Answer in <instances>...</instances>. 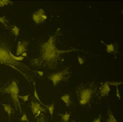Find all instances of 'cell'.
Returning a JSON list of instances; mask_svg holds the SVG:
<instances>
[{"label": "cell", "mask_w": 123, "mask_h": 122, "mask_svg": "<svg viewBox=\"0 0 123 122\" xmlns=\"http://www.w3.org/2000/svg\"><path fill=\"white\" fill-rule=\"evenodd\" d=\"M111 92V86L108 84L107 81H105V83L101 85V86L99 87V93L101 94V96L105 97V96H108L109 93Z\"/></svg>", "instance_id": "9"}, {"label": "cell", "mask_w": 123, "mask_h": 122, "mask_svg": "<svg viewBox=\"0 0 123 122\" xmlns=\"http://www.w3.org/2000/svg\"><path fill=\"white\" fill-rule=\"evenodd\" d=\"M34 98L38 101V103H40L41 104H43L41 99L39 98V96H38V93H37V89H36V87H35V86H34Z\"/></svg>", "instance_id": "20"}, {"label": "cell", "mask_w": 123, "mask_h": 122, "mask_svg": "<svg viewBox=\"0 0 123 122\" xmlns=\"http://www.w3.org/2000/svg\"><path fill=\"white\" fill-rule=\"evenodd\" d=\"M37 73L39 75H41V76H43V72L40 71V70H37Z\"/></svg>", "instance_id": "27"}, {"label": "cell", "mask_w": 123, "mask_h": 122, "mask_svg": "<svg viewBox=\"0 0 123 122\" xmlns=\"http://www.w3.org/2000/svg\"><path fill=\"white\" fill-rule=\"evenodd\" d=\"M106 122H118L117 120H116V119L115 118L112 111H111L110 109L108 110V119H107Z\"/></svg>", "instance_id": "12"}, {"label": "cell", "mask_w": 123, "mask_h": 122, "mask_svg": "<svg viewBox=\"0 0 123 122\" xmlns=\"http://www.w3.org/2000/svg\"><path fill=\"white\" fill-rule=\"evenodd\" d=\"M47 15L45 14V11L43 9H39L36 11V12L33 13L32 14V20L35 23L40 24V23H43L46 20H47Z\"/></svg>", "instance_id": "7"}, {"label": "cell", "mask_w": 123, "mask_h": 122, "mask_svg": "<svg viewBox=\"0 0 123 122\" xmlns=\"http://www.w3.org/2000/svg\"><path fill=\"white\" fill-rule=\"evenodd\" d=\"M0 92H3V93L9 94L13 103L15 104V108H19V110L21 112V105H20V103L19 101V99H20L19 98V92H20V89H19L17 81L13 80L9 85L3 87L2 89H0Z\"/></svg>", "instance_id": "3"}, {"label": "cell", "mask_w": 123, "mask_h": 122, "mask_svg": "<svg viewBox=\"0 0 123 122\" xmlns=\"http://www.w3.org/2000/svg\"><path fill=\"white\" fill-rule=\"evenodd\" d=\"M46 108H47L48 110H49L51 117H53V115H54V103H53V104H50V105H47L46 106Z\"/></svg>", "instance_id": "16"}, {"label": "cell", "mask_w": 123, "mask_h": 122, "mask_svg": "<svg viewBox=\"0 0 123 122\" xmlns=\"http://www.w3.org/2000/svg\"><path fill=\"white\" fill-rule=\"evenodd\" d=\"M28 45H29V42L27 40H21L19 42L16 48L15 56H20L23 53L26 52L28 49Z\"/></svg>", "instance_id": "8"}, {"label": "cell", "mask_w": 123, "mask_h": 122, "mask_svg": "<svg viewBox=\"0 0 123 122\" xmlns=\"http://www.w3.org/2000/svg\"><path fill=\"white\" fill-rule=\"evenodd\" d=\"M0 23H1V24H3V25H4V26L8 27L7 20H6V16H5V15H4V16L0 17Z\"/></svg>", "instance_id": "19"}, {"label": "cell", "mask_w": 123, "mask_h": 122, "mask_svg": "<svg viewBox=\"0 0 123 122\" xmlns=\"http://www.w3.org/2000/svg\"><path fill=\"white\" fill-rule=\"evenodd\" d=\"M108 84L110 86H118L119 85L122 84V81H107Z\"/></svg>", "instance_id": "18"}, {"label": "cell", "mask_w": 123, "mask_h": 122, "mask_svg": "<svg viewBox=\"0 0 123 122\" xmlns=\"http://www.w3.org/2000/svg\"><path fill=\"white\" fill-rule=\"evenodd\" d=\"M12 54L10 46L2 39H0V64L10 66L11 68L21 73L26 80H29V76H27L24 72L25 70H29V69L21 62L15 60L12 58Z\"/></svg>", "instance_id": "2"}, {"label": "cell", "mask_w": 123, "mask_h": 122, "mask_svg": "<svg viewBox=\"0 0 123 122\" xmlns=\"http://www.w3.org/2000/svg\"><path fill=\"white\" fill-rule=\"evenodd\" d=\"M13 2L9 1V0H0V7L4 8V6L9 5V4H12Z\"/></svg>", "instance_id": "17"}, {"label": "cell", "mask_w": 123, "mask_h": 122, "mask_svg": "<svg viewBox=\"0 0 123 122\" xmlns=\"http://www.w3.org/2000/svg\"><path fill=\"white\" fill-rule=\"evenodd\" d=\"M61 100L66 104V106H70L71 104V97H70L69 94H65L61 97Z\"/></svg>", "instance_id": "11"}, {"label": "cell", "mask_w": 123, "mask_h": 122, "mask_svg": "<svg viewBox=\"0 0 123 122\" xmlns=\"http://www.w3.org/2000/svg\"><path fill=\"white\" fill-rule=\"evenodd\" d=\"M116 97L118 98V99H121V95H120L119 88H118V86H116Z\"/></svg>", "instance_id": "25"}, {"label": "cell", "mask_w": 123, "mask_h": 122, "mask_svg": "<svg viewBox=\"0 0 123 122\" xmlns=\"http://www.w3.org/2000/svg\"><path fill=\"white\" fill-rule=\"evenodd\" d=\"M70 118H71V113L66 112V113L61 115V119L63 120V122H68L70 120Z\"/></svg>", "instance_id": "15"}, {"label": "cell", "mask_w": 123, "mask_h": 122, "mask_svg": "<svg viewBox=\"0 0 123 122\" xmlns=\"http://www.w3.org/2000/svg\"><path fill=\"white\" fill-rule=\"evenodd\" d=\"M37 122H47L45 120V116H44V115H40L39 117L37 118Z\"/></svg>", "instance_id": "21"}, {"label": "cell", "mask_w": 123, "mask_h": 122, "mask_svg": "<svg viewBox=\"0 0 123 122\" xmlns=\"http://www.w3.org/2000/svg\"><path fill=\"white\" fill-rule=\"evenodd\" d=\"M77 59H78V62H79L80 65H83V64H84V60H85V59H84L83 58H81L80 56H78Z\"/></svg>", "instance_id": "24"}, {"label": "cell", "mask_w": 123, "mask_h": 122, "mask_svg": "<svg viewBox=\"0 0 123 122\" xmlns=\"http://www.w3.org/2000/svg\"><path fill=\"white\" fill-rule=\"evenodd\" d=\"M3 106V108H4V111L6 112V113L8 114V116H9V120H10V116H11V114L13 113V111H14V109L11 107L9 104H2Z\"/></svg>", "instance_id": "10"}, {"label": "cell", "mask_w": 123, "mask_h": 122, "mask_svg": "<svg viewBox=\"0 0 123 122\" xmlns=\"http://www.w3.org/2000/svg\"><path fill=\"white\" fill-rule=\"evenodd\" d=\"M11 30H12V32L14 33V35H15V38H16L17 37L19 36V33H20V27H18L17 25H12V28H11Z\"/></svg>", "instance_id": "14"}, {"label": "cell", "mask_w": 123, "mask_h": 122, "mask_svg": "<svg viewBox=\"0 0 123 122\" xmlns=\"http://www.w3.org/2000/svg\"><path fill=\"white\" fill-rule=\"evenodd\" d=\"M31 112L34 115L35 118H38L39 115H41V113L45 111V109L43 107V104H41L40 103L35 101L34 99H32L31 102Z\"/></svg>", "instance_id": "6"}, {"label": "cell", "mask_w": 123, "mask_h": 122, "mask_svg": "<svg viewBox=\"0 0 123 122\" xmlns=\"http://www.w3.org/2000/svg\"><path fill=\"white\" fill-rule=\"evenodd\" d=\"M20 120H21V121L29 122V120H28V118H27V115H25V114H23V115H22L21 118H20Z\"/></svg>", "instance_id": "23"}, {"label": "cell", "mask_w": 123, "mask_h": 122, "mask_svg": "<svg viewBox=\"0 0 123 122\" xmlns=\"http://www.w3.org/2000/svg\"><path fill=\"white\" fill-rule=\"evenodd\" d=\"M20 56H22L23 58H25V57H27V54H26V52H25V53H23V54H21Z\"/></svg>", "instance_id": "28"}, {"label": "cell", "mask_w": 123, "mask_h": 122, "mask_svg": "<svg viewBox=\"0 0 123 122\" xmlns=\"http://www.w3.org/2000/svg\"><path fill=\"white\" fill-rule=\"evenodd\" d=\"M55 41H56V36H51L47 42L41 45L39 57L31 60V65L54 69L57 66V64H58L61 55L74 52V51H77V49H71L68 50L59 49L56 47Z\"/></svg>", "instance_id": "1"}, {"label": "cell", "mask_w": 123, "mask_h": 122, "mask_svg": "<svg viewBox=\"0 0 123 122\" xmlns=\"http://www.w3.org/2000/svg\"><path fill=\"white\" fill-rule=\"evenodd\" d=\"M72 122H75V121H72Z\"/></svg>", "instance_id": "29"}, {"label": "cell", "mask_w": 123, "mask_h": 122, "mask_svg": "<svg viewBox=\"0 0 123 122\" xmlns=\"http://www.w3.org/2000/svg\"><path fill=\"white\" fill-rule=\"evenodd\" d=\"M105 47H106V52L108 54H112L115 53V45L113 43L111 44H105Z\"/></svg>", "instance_id": "13"}, {"label": "cell", "mask_w": 123, "mask_h": 122, "mask_svg": "<svg viewBox=\"0 0 123 122\" xmlns=\"http://www.w3.org/2000/svg\"><path fill=\"white\" fill-rule=\"evenodd\" d=\"M76 92L79 96V104L81 105H85L90 102L93 89L92 88H79Z\"/></svg>", "instance_id": "5"}, {"label": "cell", "mask_w": 123, "mask_h": 122, "mask_svg": "<svg viewBox=\"0 0 123 122\" xmlns=\"http://www.w3.org/2000/svg\"><path fill=\"white\" fill-rule=\"evenodd\" d=\"M70 74L71 73L69 72V68H65V70H61V71L52 73L48 76V79H49L52 81L54 86H57L60 81H66L69 78Z\"/></svg>", "instance_id": "4"}, {"label": "cell", "mask_w": 123, "mask_h": 122, "mask_svg": "<svg viewBox=\"0 0 123 122\" xmlns=\"http://www.w3.org/2000/svg\"><path fill=\"white\" fill-rule=\"evenodd\" d=\"M92 122H101V116H98L97 119H95V120H93V121Z\"/></svg>", "instance_id": "26"}, {"label": "cell", "mask_w": 123, "mask_h": 122, "mask_svg": "<svg viewBox=\"0 0 123 122\" xmlns=\"http://www.w3.org/2000/svg\"><path fill=\"white\" fill-rule=\"evenodd\" d=\"M19 98H21L24 102H27L28 99H29V95H22V96L19 95Z\"/></svg>", "instance_id": "22"}]
</instances>
